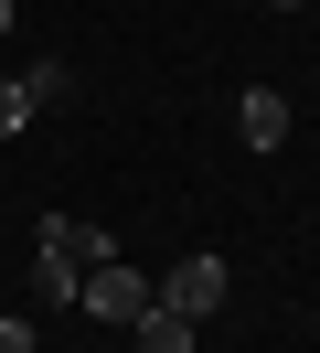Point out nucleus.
Instances as JSON below:
<instances>
[{"instance_id":"obj_1","label":"nucleus","mask_w":320,"mask_h":353,"mask_svg":"<svg viewBox=\"0 0 320 353\" xmlns=\"http://www.w3.org/2000/svg\"><path fill=\"white\" fill-rule=\"evenodd\" d=\"M75 310H96V321H139V310H149V279H139V268H128V257H96V268H85V279H75Z\"/></svg>"},{"instance_id":"obj_2","label":"nucleus","mask_w":320,"mask_h":353,"mask_svg":"<svg viewBox=\"0 0 320 353\" xmlns=\"http://www.w3.org/2000/svg\"><path fill=\"white\" fill-rule=\"evenodd\" d=\"M32 257H43V268H64V279H85V268L118 257V246H107L85 214H43V225H32Z\"/></svg>"},{"instance_id":"obj_3","label":"nucleus","mask_w":320,"mask_h":353,"mask_svg":"<svg viewBox=\"0 0 320 353\" xmlns=\"http://www.w3.org/2000/svg\"><path fill=\"white\" fill-rule=\"evenodd\" d=\"M149 289H160L171 310H192V321H213V310H224V289H235V268H224V257H182L171 279H149Z\"/></svg>"},{"instance_id":"obj_4","label":"nucleus","mask_w":320,"mask_h":353,"mask_svg":"<svg viewBox=\"0 0 320 353\" xmlns=\"http://www.w3.org/2000/svg\"><path fill=\"white\" fill-rule=\"evenodd\" d=\"M128 343H139V353H192V310H171L160 289H149V310L128 321Z\"/></svg>"},{"instance_id":"obj_5","label":"nucleus","mask_w":320,"mask_h":353,"mask_svg":"<svg viewBox=\"0 0 320 353\" xmlns=\"http://www.w3.org/2000/svg\"><path fill=\"white\" fill-rule=\"evenodd\" d=\"M235 129H246V150H277V139H288V97H277V86H246Z\"/></svg>"},{"instance_id":"obj_6","label":"nucleus","mask_w":320,"mask_h":353,"mask_svg":"<svg viewBox=\"0 0 320 353\" xmlns=\"http://www.w3.org/2000/svg\"><path fill=\"white\" fill-rule=\"evenodd\" d=\"M21 97H32V118H43V108H54V97H64V65H54V54H43V65L21 75Z\"/></svg>"},{"instance_id":"obj_7","label":"nucleus","mask_w":320,"mask_h":353,"mask_svg":"<svg viewBox=\"0 0 320 353\" xmlns=\"http://www.w3.org/2000/svg\"><path fill=\"white\" fill-rule=\"evenodd\" d=\"M21 118H32V97H21V75H0V139H11Z\"/></svg>"},{"instance_id":"obj_8","label":"nucleus","mask_w":320,"mask_h":353,"mask_svg":"<svg viewBox=\"0 0 320 353\" xmlns=\"http://www.w3.org/2000/svg\"><path fill=\"white\" fill-rule=\"evenodd\" d=\"M0 353H32V321H11V310H0Z\"/></svg>"},{"instance_id":"obj_9","label":"nucleus","mask_w":320,"mask_h":353,"mask_svg":"<svg viewBox=\"0 0 320 353\" xmlns=\"http://www.w3.org/2000/svg\"><path fill=\"white\" fill-rule=\"evenodd\" d=\"M0 43H11V0H0Z\"/></svg>"},{"instance_id":"obj_10","label":"nucleus","mask_w":320,"mask_h":353,"mask_svg":"<svg viewBox=\"0 0 320 353\" xmlns=\"http://www.w3.org/2000/svg\"><path fill=\"white\" fill-rule=\"evenodd\" d=\"M277 11H299V0H277Z\"/></svg>"}]
</instances>
